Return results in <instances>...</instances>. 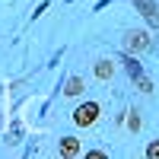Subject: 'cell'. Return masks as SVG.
Listing matches in <instances>:
<instances>
[{"label": "cell", "instance_id": "cell-1", "mask_svg": "<svg viewBox=\"0 0 159 159\" xmlns=\"http://www.w3.org/2000/svg\"><path fill=\"white\" fill-rule=\"evenodd\" d=\"M150 48H153L150 32H143V29H130V32L124 35V54H147Z\"/></svg>", "mask_w": 159, "mask_h": 159}, {"label": "cell", "instance_id": "cell-2", "mask_svg": "<svg viewBox=\"0 0 159 159\" xmlns=\"http://www.w3.org/2000/svg\"><path fill=\"white\" fill-rule=\"evenodd\" d=\"M99 115H102V105L99 102H83V105L73 108V124L76 127H92L99 121Z\"/></svg>", "mask_w": 159, "mask_h": 159}, {"label": "cell", "instance_id": "cell-3", "mask_svg": "<svg viewBox=\"0 0 159 159\" xmlns=\"http://www.w3.org/2000/svg\"><path fill=\"white\" fill-rule=\"evenodd\" d=\"M137 13L153 25V29H159V7L153 3V0H137Z\"/></svg>", "mask_w": 159, "mask_h": 159}, {"label": "cell", "instance_id": "cell-4", "mask_svg": "<svg viewBox=\"0 0 159 159\" xmlns=\"http://www.w3.org/2000/svg\"><path fill=\"white\" fill-rule=\"evenodd\" d=\"M57 153H61V156H67V159H73V156H80L83 150H80V140H76V137H61Z\"/></svg>", "mask_w": 159, "mask_h": 159}, {"label": "cell", "instance_id": "cell-5", "mask_svg": "<svg viewBox=\"0 0 159 159\" xmlns=\"http://www.w3.org/2000/svg\"><path fill=\"white\" fill-rule=\"evenodd\" d=\"M92 73H96V80H111L115 76V61H108V57H102V61H96V67H92Z\"/></svg>", "mask_w": 159, "mask_h": 159}, {"label": "cell", "instance_id": "cell-6", "mask_svg": "<svg viewBox=\"0 0 159 159\" xmlns=\"http://www.w3.org/2000/svg\"><path fill=\"white\" fill-rule=\"evenodd\" d=\"M83 89H86V83H83V80H80V76H70L67 83H64V96H80Z\"/></svg>", "mask_w": 159, "mask_h": 159}, {"label": "cell", "instance_id": "cell-7", "mask_svg": "<svg viewBox=\"0 0 159 159\" xmlns=\"http://www.w3.org/2000/svg\"><path fill=\"white\" fill-rule=\"evenodd\" d=\"M134 86H137L140 92H153V83H150V76H147V73H140V76L134 80Z\"/></svg>", "mask_w": 159, "mask_h": 159}, {"label": "cell", "instance_id": "cell-8", "mask_svg": "<svg viewBox=\"0 0 159 159\" xmlns=\"http://www.w3.org/2000/svg\"><path fill=\"white\" fill-rule=\"evenodd\" d=\"M147 159H159V140H153L147 147Z\"/></svg>", "mask_w": 159, "mask_h": 159}, {"label": "cell", "instance_id": "cell-9", "mask_svg": "<svg viewBox=\"0 0 159 159\" xmlns=\"http://www.w3.org/2000/svg\"><path fill=\"white\" fill-rule=\"evenodd\" d=\"M127 127H130V130H140V115H137V111H130V118H127Z\"/></svg>", "mask_w": 159, "mask_h": 159}, {"label": "cell", "instance_id": "cell-10", "mask_svg": "<svg viewBox=\"0 0 159 159\" xmlns=\"http://www.w3.org/2000/svg\"><path fill=\"white\" fill-rule=\"evenodd\" d=\"M102 156H105L102 150H89V153H86V159H102Z\"/></svg>", "mask_w": 159, "mask_h": 159}]
</instances>
